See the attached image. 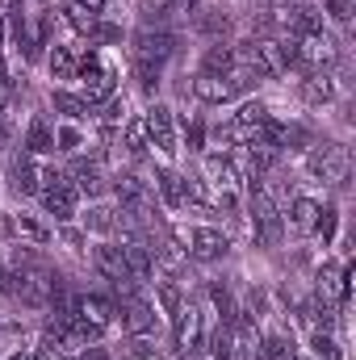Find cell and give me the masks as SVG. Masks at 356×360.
Listing matches in <instances>:
<instances>
[{
  "label": "cell",
  "instance_id": "6da1fadb",
  "mask_svg": "<svg viewBox=\"0 0 356 360\" xmlns=\"http://www.w3.org/2000/svg\"><path fill=\"white\" fill-rule=\"evenodd\" d=\"M172 239H177L180 252L193 256V260H222L231 252V235L222 226H210V222H177Z\"/></svg>",
  "mask_w": 356,
  "mask_h": 360
},
{
  "label": "cell",
  "instance_id": "7a4b0ae2",
  "mask_svg": "<svg viewBox=\"0 0 356 360\" xmlns=\"http://www.w3.org/2000/svg\"><path fill=\"white\" fill-rule=\"evenodd\" d=\"M214 331H218L214 327V310H205L197 302H180V310L172 314V348H177V356L197 352Z\"/></svg>",
  "mask_w": 356,
  "mask_h": 360
},
{
  "label": "cell",
  "instance_id": "3957f363",
  "mask_svg": "<svg viewBox=\"0 0 356 360\" xmlns=\"http://www.w3.org/2000/svg\"><path fill=\"white\" fill-rule=\"evenodd\" d=\"M256 80L248 76V72H227V76H201L197 72V80H193V96L201 101V105H231V101H239L243 92L252 89Z\"/></svg>",
  "mask_w": 356,
  "mask_h": 360
},
{
  "label": "cell",
  "instance_id": "277c9868",
  "mask_svg": "<svg viewBox=\"0 0 356 360\" xmlns=\"http://www.w3.org/2000/svg\"><path fill=\"white\" fill-rule=\"evenodd\" d=\"M348 168H352V155H348L344 143H319L306 155V172L319 180V184H344L348 180Z\"/></svg>",
  "mask_w": 356,
  "mask_h": 360
},
{
  "label": "cell",
  "instance_id": "5b68a950",
  "mask_svg": "<svg viewBox=\"0 0 356 360\" xmlns=\"http://www.w3.org/2000/svg\"><path fill=\"white\" fill-rule=\"evenodd\" d=\"M340 59V46L327 38V34H310V38H293V68L302 76L310 72H331Z\"/></svg>",
  "mask_w": 356,
  "mask_h": 360
},
{
  "label": "cell",
  "instance_id": "8992f818",
  "mask_svg": "<svg viewBox=\"0 0 356 360\" xmlns=\"http://www.w3.org/2000/svg\"><path fill=\"white\" fill-rule=\"evenodd\" d=\"M268 25L281 30V38H310V34H323V13L310 4H281L268 17Z\"/></svg>",
  "mask_w": 356,
  "mask_h": 360
},
{
  "label": "cell",
  "instance_id": "52a82bcc",
  "mask_svg": "<svg viewBox=\"0 0 356 360\" xmlns=\"http://www.w3.org/2000/svg\"><path fill=\"white\" fill-rule=\"evenodd\" d=\"M92 269L101 272V276L122 293V297H126V293H134V285H139V281L130 276V269H126V260H122V248H117V243H96V248H92Z\"/></svg>",
  "mask_w": 356,
  "mask_h": 360
},
{
  "label": "cell",
  "instance_id": "ba28073f",
  "mask_svg": "<svg viewBox=\"0 0 356 360\" xmlns=\"http://www.w3.org/2000/svg\"><path fill=\"white\" fill-rule=\"evenodd\" d=\"M143 122H147V134H151V151H160L164 160H172L180 151L177 147V113L168 105H151L143 113Z\"/></svg>",
  "mask_w": 356,
  "mask_h": 360
},
{
  "label": "cell",
  "instance_id": "9c48e42d",
  "mask_svg": "<svg viewBox=\"0 0 356 360\" xmlns=\"http://www.w3.org/2000/svg\"><path fill=\"white\" fill-rule=\"evenodd\" d=\"M130 51H134V59H147V63L164 68L177 55V34H168V30H139Z\"/></svg>",
  "mask_w": 356,
  "mask_h": 360
},
{
  "label": "cell",
  "instance_id": "30bf717a",
  "mask_svg": "<svg viewBox=\"0 0 356 360\" xmlns=\"http://www.w3.org/2000/svg\"><path fill=\"white\" fill-rule=\"evenodd\" d=\"M89 55H92V46H76V42H55V46H51V55H46V63H51V76H55V80H76Z\"/></svg>",
  "mask_w": 356,
  "mask_h": 360
},
{
  "label": "cell",
  "instance_id": "8fae6325",
  "mask_svg": "<svg viewBox=\"0 0 356 360\" xmlns=\"http://www.w3.org/2000/svg\"><path fill=\"white\" fill-rule=\"evenodd\" d=\"M319 214H323V205H319L314 197H289V201H285V214H281V222H285L289 231H298V235H314V226H319Z\"/></svg>",
  "mask_w": 356,
  "mask_h": 360
},
{
  "label": "cell",
  "instance_id": "7c38bea8",
  "mask_svg": "<svg viewBox=\"0 0 356 360\" xmlns=\"http://www.w3.org/2000/svg\"><path fill=\"white\" fill-rule=\"evenodd\" d=\"M201 172H205L210 184H227V188H239V180H243V168L231 151H210L201 160Z\"/></svg>",
  "mask_w": 356,
  "mask_h": 360
},
{
  "label": "cell",
  "instance_id": "4fadbf2b",
  "mask_svg": "<svg viewBox=\"0 0 356 360\" xmlns=\"http://www.w3.org/2000/svg\"><path fill=\"white\" fill-rule=\"evenodd\" d=\"M42 197V210L46 214H55V222H72L76 218V210H80V193L63 180V184H55V188H42L38 193Z\"/></svg>",
  "mask_w": 356,
  "mask_h": 360
},
{
  "label": "cell",
  "instance_id": "5bb4252c",
  "mask_svg": "<svg viewBox=\"0 0 356 360\" xmlns=\"http://www.w3.org/2000/svg\"><path fill=\"white\" fill-rule=\"evenodd\" d=\"M168 210H189V176H180L172 168H155V184H151Z\"/></svg>",
  "mask_w": 356,
  "mask_h": 360
},
{
  "label": "cell",
  "instance_id": "9a60e30c",
  "mask_svg": "<svg viewBox=\"0 0 356 360\" xmlns=\"http://www.w3.org/2000/svg\"><path fill=\"white\" fill-rule=\"evenodd\" d=\"M4 231L13 239H25V243H51L55 239V231L34 214H4Z\"/></svg>",
  "mask_w": 356,
  "mask_h": 360
},
{
  "label": "cell",
  "instance_id": "2e32d148",
  "mask_svg": "<svg viewBox=\"0 0 356 360\" xmlns=\"http://www.w3.org/2000/svg\"><path fill=\"white\" fill-rule=\"evenodd\" d=\"M302 101L306 105H314V109H323V105H331L336 96H340V80L331 76V72H310L306 80H302Z\"/></svg>",
  "mask_w": 356,
  "mask_h": 360
},
{
  "label": "cell",
  "instance_id": "e0dca14e",
  "mask_svg": "<svg viewBox=\"0 0 356 360\" xmlns=\"http://www.w3.org/2000/svg\"><path fill=\"white\" fill-rule=\"evenodd\" d=\"M68 184L80 193V197H101L105 193V172L89 164V160H76L72 168H68Z\"/></svg>",
  "mask_w": 356,
  "mask_h": 360
},
{
  "label": "cell",
  "instance_id": "ac0fdd59",
  "mask_svg": "<svg viewBox=\"0 0 356 360\" xmlns=\"http://www.w3.org/2000/svg\"><path fill=\"white\" fill-rule=\"evenodd\" d=\"M319 293L344 306V302H348V269L336 264V260H327V264L319 269Z\"/></svg>",
  "mask_w": 356,
  "mask_h": 360
},
{
  "label": "cell",
  "instance_id": "d6986e66",
  "mask_svg": "<svg viewBox=\"0 0 356 360\" xmlns=\"http://www.w3.org/2000/svg\"><path fill=\"white\" fill-rule=\"evenodd\" d=\"M51 151H55V126H51L46 117H34L30 130H25V155L42 160V155H51Z\"/></svg>",
  "mask_w": 356,
  "mask_h": 360
},
{
  "label": "cell",
  "instance_id": "ffe728a7",
  "mask_svg": "<svg viewBox=\"0 0 356 360\" xmlns=\"http://www.w3.org/2000/svg\"><path fill=\"white\" fill-rule=\"evenodd\" d=\"M122 147H126L134 160L151 155V134H147V122H143V117H130V122L122 126Z\"/></svg>",
  "mask_w": 356,
  "mask_h": 360
},
{
  "label": "cell",
  "instance_id": "44dd1931",
  "mask_svg": "<svg viewBox=\"0 0 356 360\" xmlns=\"http://www.w3.org/2000/svg\"><path fill=\"white\" fill-rule=\"evenodd\" d=\"M51 105L68 117V122H84V117H92V105L80 96V92H68V89H55L51 92Z\"/></svg>",
  "mask_w": 356,
  "mask_h": 360
},
{
  "label": "cell",
  "instance_id": "7402d4cb",
  "mask_svg": "<svg viewBox=\"0 0 356 360\" xmlns=\"http://www.w3.org/2000/svg\"><path fill=\"white\" fill-rule=\"evenodd\" d=\"M122 222H126V214H122L117 205H92L89 214H84V226L96 231V235H113Z\"/></svg>",
  "mask_w": 356,
  "mask_h": 360
},
{
  "label": "cell",
  "instance_id": "603a6c76",
  "mask_svg": "<svg viewBox=\"0 0 356 360\" xmlns=\"http://www.w3.org/2000/svg\"><path fill=\"white\" fill-rule=\"evenodd\" d=\"M227 72H235V46L214 42L201 59V76H227Z\"/></svg>",
  "mask_w": 356,
  "mask_h": 360
},
{
  "label": "cell",
  "instance_id": "cb8c5ba5",
  "mask_svg": "<svg viewBox=\"0 0 356 360\" xmlns=\"http://www.w3.org/2000/svg\"><path fill=\"white\" fill-rule=\"evenodd\" d=\"M63 21H68L80 38H92V30H96V21H101V17H96V13H89L84 4H76V0H72V4L63 8Z\"/></svg>",
  "mask_w": 356,
  "mask_h": 360
},
{
  "label": "cell",
  "instance_id": "d4e9b609",
  "mask_svg": "<svg viewBox=\"0 0 356 360\" xmlns=\"http://www.w3.org/2000/svg\"><path fill=\"white\" fill-rule=\"evenodd\" d=\"M268 117H272V113H268V105H260V101H243V105L235 109V117H231V122H235V126L256 130V126H265Z\"/></svg>",
  "mask_w": 356,
  "mask_h": 360
},
{
  "label": "cell",
  "instance_id": "484cf974",
  "mask_svg": "<svg viewBox=\"0 0 356 360\" xmlns=\"http://www.w3.org/2000/svg\"><path fill=\"white\" fill-rule=\"evenodd\" d=\"M310 352H314V360H340L344 352H340V344H336V335L331 331H310Z\"/></svg>",
  "mask_w": 356,
  "mask_h": 360
},
{
  "label": "cell",
  "instance_id": "4316f807",
  "mask_svg": "<svg viewBox=\"0 0 356 360\" xmlns=\"http://www.w3.org/2000/svg\"><path fill=\"white\" fill-rule=\"evenodd\" d=\"M92 113H96V122H101V126H126V101H117V96H109V101H105V105H96Z\"/></svg>",
  "mask_w": 356,
  "mask_h": 360
},
{
  "label": "cell",
  "instance_id": "83f0119b",
  "mask_svg": "<svg viewBox=\"0 0 356 360\" xmlns=\"http://www.w3.org/2000/svg\"><path fill=\"white\" fill-rule=\"evenodd\" d=\"M160 76H164V68H160V63L134 59V80H139V89H143V92H155V89H160Z\"/></svg>",
  "mask_w": 356,
  "mask_h": 360
},
{
  "label": "cell",
  "instance_id": "f1b7e54d",
  "mask_svg": "<svg viewBox=\"0 0 356 360\" xmlns=\"http://www.w3.org/2000/svg\"><path fill=\"white\" fill-rule=\"evenodd\" d=\"M84 147V134L76 126H55V151H80Z\"/></svg>",
  "mask_w": 356,
  "mask_h": 360
},
{
  "label": "cell",
  "instance_id": "f546056e",
  "mask_svg": "<svg viewBox=\"0 0 356 360\" xmlns=\"http://www.w3.org/2000/svg\"><path fill=\"white\" fill-rule=\"evenodd\" d=\"M323 13H327L331 21L348 25V21H352V0H323Z\"/></svg>",
  "mask_w": 356,
  "mask_h": 360
},
{
  "label": "cell",
  "instance_id": "4dcf8cb0",
  "mask_svg": "<svg viewBox=\"0 0 356 360\" xmlns=\"http://www.w3.org/2000/svg\"><path fill=\"white\" fill-rule=\"evenodd\" d=\"M197 25H201L205 34H222V30L231 25V17H227V13H214V8H205V17H201Z\"/></svg>",
  "mask_w": 356,
  "mask_h": 360
},
{
  "label": "cell",
  "instance_id": "1f68e13d",
  "mask_svg": "<svg viewBox=\"0 0 356 360\" xmlns=\"http://www.w3.org/2000/svg\"><path fill=\"white\" fill-rule=\"evenodd\" d=\"M314 235H319L323 243L336 235V210H323V214H319V226H314Z\"/></svg>",
  "mask_w": 356,
  "mask_h": 360
},
{
  "label": "cell",
  "instance_id": "d6a6232c",
  "mask_svg": "<svg viewBox=\"0 0 356 360\" xmlns=\"http://www.w3.org/2000/svg\"><path fill=\"white\" fill-rule=\"evenodd\" d=\"M139 4H143V17L151 21V17H164V13H172V4H177V0H139Z\"/></svg>",
  "mask_w": 356,
  "mask_h": 360
},
{
  "label": "cell",
  "instance_id": "836d02e7",
  "mask_svg": "<svg viewBox=\"0 0 356 360\" xmlns=\"http://www.w3.org/2000/svg\"><path fill=\"white\" fill-rule=\"evenodd\" d=\"M0 17L4 21H21L25 17V0H0Z\"/></svg>",
  "mask_w": 356,
  "mask_h": 360
},
{
  "label": "cell",
  "instance_id": "e575fe53",
  "mask_svg": "<svg viewBox=\"0 0 356 360\" xmlns=\"http://www.w3.org/2000/svg\"><path fill=\"white\" fill-rule=\"evenodd\" d=\"M201 139H205V126L193 122V130H189V151H201Z\"/></svg>",
  "mask_w": 356,
  "mask_h": 360
},
{
  "label": "cell",
  "instance_id": "d590c367",
  "mask_svg": "<svg viewBox=\"0 0 356 360\" xmlns=\"http://www.w3.org/2000/svg\"><path fill=\"white\" fill-rule=\"evenodd\" d=\"M80 360H113V356H109L105 348H96V344H92V348H84V352H80Z\"/></svg>",
  "mask_w": 356,
  "mask_h": 360
},
{
  "label": "cell",
  "instance_id": "8d00e7d4",
  "mask_svg": "<svg viewBox=\"0 0 356 360\" xmlns=\"http://www.w3.org/2000/svg\"><path fill=\"white\" fill-rule=\"evenodd\" d=\"M201 4H205V0H177V4H172V8H180V13H197V8H201Z\"/></svg>",
  "mask_w": 356,
  "mask_h": 360
},
{
  "label": "cell",
  "instance_id": "74e56055",
  "mask_svg": "<svg viewBox=\"0 0 356 360\" xmlns=\"http://www.w3.org/2000/svg\"><path fill=\"white\" fill-rule=\"evenodd\" d=\"M76 4H84V8H89V13H96V17H101V13H105V0H76Z\"/></svg>",
  "mask_w": 356,
  "mask_h": 360
},
{
  "label": "cell",
  "instance_id": "f35d334b",
  "mask_svg": "<svg viewBox=\"0 0 356 360\" xmlns=\"http://www.w3.org/2000/svg\"><path fill=\"white\" fill-rule=\"evenodd\" d=\"M4 113H8V84L0 80V117H4Z\"/></svg>",
  "mask_w": 356,
  "mask_h": 360
},
{
  "label": "cell",
  "instance_id": "ab89813d",
  "mask_svg": "<svg viewBox=\"0 0 356 360\" xmlns=\"http://www.w3.org/2000/svg\"><path fill=\"white\" fill-rule=\"evenodd\" d=\"M0 297H8V269H0Z\"/></svg>",
  "mask_w": 356,
  "mask_h": 360
},
{
  "label": "cell",
  "instance_id": "60d3db41",
  "mask_svg": "<svg viewBox=\"0 0 356 360\" xmlns=\"http://www.w3.org/2000/svg\"><path fill=\"white\" fill-rule=\"evenodd\" d=\"M13 360H42L38 352H21V356H13Z\"/></svg>",
  "mask_w": 356,
  "mask_h": 360
},
{
  "label": "cell",
  "instance_id": "b9f144b4",
  "mask_svg": "<svg viewBox=\"0 0 356 360\" xmlns=\"http://www.w3.org/2000/svg\"><path fill=\"white\" fill-rule=\"evenodd\" d=\"M276 4H302V0H276Z\"/></svg>",
  "mask_w": 356,
  "mask_h": 360
},
{
  "label": "cell",
  "instance_id": "7bdbcfd3",
  "mask_svg": "<svg viewBox=\"0 0 356 360\" xmlns=\"http://www.w3.org/2000/svg\"><path fill=\"white\" fill-rule=\"evenodd\" d=\"M252 360H265V356H260V352H256V356H252Z\"/></svg>",
  "mask_w": 356,
  "mask_h": 360
},
{
  "label": "cell",
  "instance_id": "ee69618b",
  "mask_svg": "<svg viewBox=\"0 0 356 360\" xmlns=\"http://www.w3.org/2000/svg\"><path fill=\"white\" fill-rule=\"evenodd\" d=\"M0 327H4V319H0Z\"/></svg>",
  "mask_w": 356,
  "mask_h": 360
}]
</instances>
